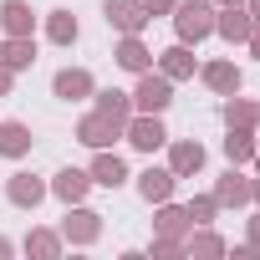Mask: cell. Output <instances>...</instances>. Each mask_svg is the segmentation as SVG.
<instances>
[{"instance_id":"17","label":"cell","mask_w":260,"mask_h":260,"mask_svg":"<svg viewBox=\"0 0 260 260\" xmlns=\"http://www.w3.org/2000/svg\"><path fill=\"white\" fill-rule=\"evenodd\" d=\"M209 82H214V87H224V92H230V87H235V82H240V77H235V72H230V67H209Z\"/></svg>"},{"instance_id":"6","label":"cell","mask_w":260,"mask_h":260,"mask_svg":"<svg viewBox=\"0 0 260 260\" xmlns=\"http://www.w3.org/2000/svg\"><path fill=\"white\" fill-rule=\"evenodd\" d=\"M169 189H174V174H158V169L143 174V199H169Z\"/></svg>"},{"instance_id":"20","label":"cell","mask_w":260,"mask_h":260,"mask_svg":"<svg viewBox=\"0 0 260 260\" xmlns=\"http://www.w3.org/2000/svg\"><path fill=\"white\" fill-rule=\"evenodd\" d=\"M219 199H245V184H235V174H230L224 189H219Z\"/></svg>"},{"instance_id":"5","label":"cell","mask_w":260,"mask_h":260,"mask_svg":"<svg viewBox=\"0 0 260 260\" xmlns=\"http://www.w3.org/2000/svg\"><path fill=\"white\" fill-rule=\"evenodd\" d=\"M56 194H61V199H82V194H87V174H77V169L56 174Z\"/></svg>"},{"instance_id":"3","label":"cell","mask_w":260,"mask_h":260,"mask_svg":"<svg viewBox=\"0 0 260 260\" xmlns=\"http://www.w3.org/2000/svg\"><path fill=\"white\" fill-rule=\"evenodd\" d=\"M179 31L184 36H204L209 31V6H184L179 11Z\"/></svg>"},{"instance_id":"10","label":"cell","mask_w":260,"mask_h":260,"mask_svg":"<svg viewBox=\"0 0 260 260\" xmlns=\"http://www.w3.org/2000/svg\"><path fill=\"white\" fill-rule=\"evenodd\" d=\"M11 199H16V204H36V199H41V184H36V179H16V184H11Z\"/></svg>"},{"instance_id":"4","label":"cell","mask_w":260,"mask_h":260,"mask_svg":"<svg viewBox=\"0 0 260 260\" xmlns=\"http://www.w3.org/2000/svg\"><path fill=\"white\" fill-rule=\"evenodd\" d=\"M31 148V133H26V127H0V153H26Z\"/></svg>"},{"instance_id":"15","label":"cell","mask_w":260,"mask_h":260,"mask_svg":"<svg viewBox=\"0 0 260 260\" xmlns=\"http://www.w3.org/2000/svg\"><path fill=\"white\" fill-rule=\"evenodd\" d=\"M6 61H11V67H26V61H31V46H26V41H11V46H6Z\"/></svg>"},{"instance_id":"12","label":"cell","mask_w":260,"mask_h":260,"mask_svg":"<svg viewBox=\"0 0 260 260\" xmlns=\"http://www.w3.org/2000/svg\"><path fill=\"white\" fill-rule=\"evenodd\" d=\"M122 67H133V72H143V61H148V51L138 46V41H122V56H117Z\"/></svg>"},{"instance_id":"21","label":"cell","mask_w":260,"mask_h":260,"mask_svg":"<svg viewBox=\"0 0 260 260\" xmlns=\"http://www.w3.org/2000/svg\"><path fill=\"white\" fill-rule=\"evenodd\" d=\"M245 31H250L245 21H235V16H224V36H245Z\"/></svg>"},{"instance_id":"11","label":"cell","mask_w":260,"mask_h":260,"mask_svg":"<svg viewBox=\"0 0 260 260\" xmlns=\"http://www.w3.org/2000/svg\"><path fill=\"white\" fill-rule=\"evenodd\" d=\"M199 158H204V153H199V143H184V148L174 153V169H179V174H189V169H199Z\"/></svg>"},{"instance_id":"7","label":"cell","mask_w":260,"mask_h":260,"mask_svg":"<svg viewBox=\"0 0 260 260\" xmlns=\"http://www.w3.org/2000/svg\"><path fill=\"white\" fill-rule=\"evenodd\" d=\"M0 16H6V31H16V36L31 31V11L21 6V0H6V11H0Z\"/></svg>"},{"instance_id":"16","label":"cell","mask_w":260,"mask_h":260,"mask_svg":"<svg viewBox=\"0 0 260 260\" xmlns=\"http://www.w3.org/2000/svg\"><path fill=\"white\" fill-rule=\"evenodd\" d=\"M67 230H77V240H92L97 235V214H77V224H67Z\"/></svg>"},{"instance_id":"22","label":"cell","mask_w":260,"mask_h":260,"mask_svg":"<svg viewBox=\"0 0 260 260\" xmlns=\"http://www.w3.org/2000/svg\"><path fill=\"white\" fill-rule=\"evenodd\" d=\"M0 87H6V72H0Z\"/></svg>"},{"instance_id":"13","label":"cell","mask_w":260,"mask_h":260,"mask_svg":"<svg viewBox=\"0 0 260 260\" xmlns=\"http://www.w3.org/2000/svg\"><path fill=\"white\" fill-rule=\"evenodd\" d=\"M51 36H56V41H72V36H77V21H72L67 11H56V16H51Z\"/></svg>"},{"instance_id":"8","label":"cell","mask_w":260,"mask_h":260,"mask_svg":"<svg viewBox=\"0 0 260 260\" xmlns=\"http://www.w3.org/2000/svg\"><path fill=\"white\" fill-rule=\"evenodd\" d=\"M133 143H138V148H158V143H164V127H158V122H148V117H143V122H133Z\"/></svg>"},{"instance_id":"19","label":"cell","mask_w":260,"mask_h":260,"mask_svg":"<svg viewBox=\"0 0 260 260\" xmlns=\"http://www.w3.org/2000/svg\"><path fill=\"white\" fill-rule=\"evenodd\" d=\"M245 153H250V138L235 133V138H230V158H245Z\"/></svg>"},{"instance_id":"14","label":"cell","mask_w":260,"mask_h":260,"mask_svg":"<svg viewBox=\"0 0 260 260\" xmlns=\"http://www.w3.org/2000/svg\"><path fill=\"white\" fill-rule=\"evenodd\" d=\"M97 184H122V164L117 158H97Z\"/></svg>"},{"instance_id":"2","label":"cell","mask_w":260,"mask_h":260,"mask_svg":"<svg viewBox=\"0 0 260 260\" xmlns=\"http://www.w3.org/2000/svg\"><path fill=\"white\" fill-rule=\"evenodd\" d=\"M138 107L164 112V107H169V82H164V77H143V87H138Z\"/></svg>"},{"instance_id":"18","label":"cell","mask_w":260,"mask_h":260,"mask_svg":"<svg viewBox=\"0 0 260 260\" xmlns=\"http://www.w3.org/2000/svg\"><path fill=\"white\" fill-rule=\"evenodd\" d=\"M189 67H194V61H189V56H184V51H169V72H174V77H184V72H189Z\"/></svg>"},{"instance_id":"1","label":"cell","mask_w":260,"mask_h":260,"mask_svg":"<svg viewBox=\"0 0 260 260\" xmlns=\"http://www.w3.org/2000/svg\"><path fill=\"white\" fill-rule=\"evenodd\" d=\"M107 21L122 26V31H138L143 26V6L138 0H107Z\"/></svg>"},{"instance_id":"9","label":"cell","mask_w":260,"mask_h":260,"mask_svg":"<svg viewBox=\"0 0 260 260\" xmlns=\"http://www.w3.org/2000/svg\"><path fill=\"white\" fill-rule=\"evenodd\" d=\"M56 92H61V97H82V92H87V72H61V77H56Z\"/></svg>"}]
</instances>
